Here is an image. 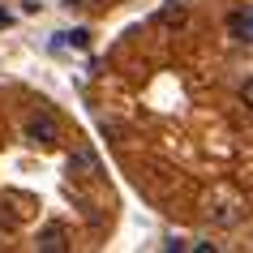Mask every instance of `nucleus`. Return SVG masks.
Wrapping results in <instances>:
<instances>
[{
	"mask_svg": "<svg viewBox=\"0 0 253 253\" xmlns=\"http://www.w3.org/2000/svg\"><path fill=\"white\" fill-rule=\"evenodd\" d=\"M69 172H78V176H94V172H99V159H94L90 150H73V155H69Z\"/></svg>",
	"mask_w": 253,
	"mask_h": 253,
	"instance_id": "20e7f679",
	"label": "nucleus"
},
{
	"mask_svg": "<svg viewBox=\"0 0 253 253\" xmlns=\"http://www.w3.org/2000/svg\"><path fill=\"white\" fill-rule=\"evenodd\" d=\"M4 26H9V13H4V9H0V30H4Z\"/></svg>",
	"mask_w": 253,
	"mask_h": 253,
	"instance_id": "0eeeda50",
	"label": "nucleus"
},
{
	"mask_svg": "<svg viewBox=\"0 0 253 253\" xmlns=\"http://www.w3.org/2000/svg\"><path fill=\"white\" fill-rule=\"evenodd\" d=\"M26 137L35 142V146H56V137H60V125H56V116H47V112H35V116H26Z\"/></svg>",
	"mask_w": 253,
	"mask_h": 253,
	"instance_id": "f257e3e1",
	"label": "nucleus"
},
{
	"mask_svg": "<svg viewBox=\"0 0 253 253\" xmlns=\"http://www.w3.org/2000/svg\"><path fill=\"white\" fill-rule=\"evenodd\" d=\"M232 30H236L240 39H253V13H236L232 17Z\"/></svg>",
	"mask_w": 253,
	"mask_h": 253,
	"instance_id": "39448f33",
	"label": "nucleus"
},
{
	"mask_svg": "<svg viewBox=\"0 0 253 253\" xmlns=\"http://www.w3.org/2000/svg\"><path fill=\"white\" fill-rule=\"evenodd\" d=\"M35 249H39V253H65L69 249V232L60 223H47L39 232V240H35Z\"/></svg>",
	"mask_w": 253,
	"mask_h": 253,
	"instance_id": "f03ea898",
	"label": "nucleus"
},
{
	"mask_svg": "<svg viewBox=\"0 0 253 253\" xmlns=\"http://www.w3.org/2000/svg\"><path fill=\"white\" fill-rule=\"evenodd\" d=\"M185 17H189V0H168L159 13H155V22L159 26H180Z\"/></svg>",
	"mask_w": 253,
	"mask_h": 253,
	"instance_id": "7ed1b4c3",
	"label": "nucleus"
},
{
	"mask_svg": "<svg viewBox=\"0 0 253 253\" xmlns=\"http://www.w3.org/2000/svg\"><path fill=\"white\" fill-rule=\"evenodd\" d=\"M240 103L253 112V78H249V82H240Z\"/></svg>",
	"mask_w": 253,
	"mask_h": 253,
	"instance_id": "423d86ee",
	"label": "nucleus"
}]
</instances>
